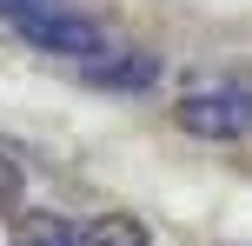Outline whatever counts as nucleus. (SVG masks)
<instances>
[{
  "label": "nucleus",
  "instance_id": "obj_7",
  "mask_svg": "<svg viewBox=\"0 0 252 246\" xmlns=\"http://www.w3.org/2000/svg\"><path fill=\"white\" fill-rule=\"evenodd\" d=\"M40 7H47V0H0V20H7V27H20L27 13H40Z\"/></svg>",
  "mask_w": 252,
  "mask_h": 246
},
{
  "label": "nucleus",
  "instance_id": "obj_1",
  "mask_svg": "<svg viewBox=\"0 0 252 246\" xmlns=\"http://www.w3.org/2000/svg\"><path fill=\"white\" fill-rule=\"evenodd\" d=\"M173 120L192 140H246L252 133V73H219L179 93Z\"/></svg>",
  "mask_w": 252,
  "mask_h": 246
},
{
  "label": "nucleus",
  "instance_id": "obj_5",
  "mask_svg": "<svg viewBox=\"0 0 252 246\" xmlns=\"http://www.w3.org/2000/svg\"><path fill=\"white\" fill-rule=\"evenodd\" d=\"M80 246H146V226L133 213H100L93 226H80Z\"/></svg>",
  "mask_w": 252,
  "mask_h": 246
},
{
  "label": "nucleus",
  "instance_id": "obj_3",
  "mask_svg": "<svg viewBox=\"0 0 252 246\" xmlns=\"http://www.w3.org/2000/svg\"><path fill=\"white\" fill-rule=\"evenodd\" d=\"M80 80L87 87H106V93H146L159 80V60L153 53H100V60L80 67Z\"/></svg>",
  "mask_w": 252,
  "mask_h": 246
},
{
  "label": "nucleus",
  "instance_id": "obj_4",
  "mask_svg": "<svg viewBox=\"0 0 252 246\" xmlns=\"http://www.w3.org/2000/svg\"><path fill=\"white\" fill-rule=\"evenodd\" d=\"M13 246H80V233L60 213H20L13 220Z\"/></svg>",
  "mask_w": 252,
  "mask_h": 246
},
{
  "label": "nucleus",
  "instance_id": "obj_2",
  "mask_svg": "<svg viewBox=\"0 0 252 246\" xmlns=\"http://www.w3.org/2000/svg\"><path fill=\"white\" fill-rule=\"evenodd\" d=\"M13 34L33 40V47H47V53H66L73 67H87V60H100V53H106V27L87 20V13H73V7H60V0H47L40 13H27Z\"/></svg>",
  "mask_w": 252,
  "mask_h": 246
},
{
  "label": "nucleus",
  "instance_id": "obj_6",
  "mask_svg": "<svg viewBox=\"0 0 252 246\" xmlns=\"http://www.w3.org/2000/svg\"><path fill=\"white\" fill-rule=\"evenodd\" d=\"M20 200H27V160L20 146L0 140V220H20Z\"/></svg>",
  "mask_w": 252,
  "mask_h": 246
}]
</instances>
